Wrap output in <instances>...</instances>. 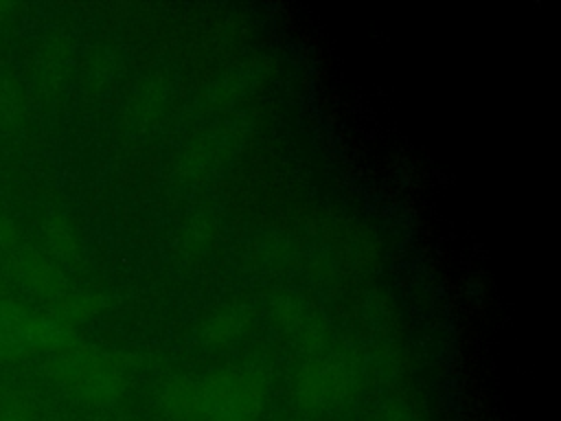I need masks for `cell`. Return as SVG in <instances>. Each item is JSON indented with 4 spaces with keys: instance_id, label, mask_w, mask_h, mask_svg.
I'll list each match as a JSON object with an SVG mask.
<instances>
[{
    "instance_id": "1",
    "label": "cell",
    "mask_w": 561,
    "mask_h": 421,
    "mask_svg": "<svg viewBox=\"0 0 561 421\" xmlns=\"http://www.w3.org/2000/svg\"><path fill=\"white\" fill-rule=\"evenodd\" d=\"M7 421H9V419H7Z\"/></svg>"
}]
</instances>
